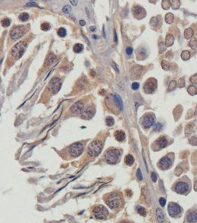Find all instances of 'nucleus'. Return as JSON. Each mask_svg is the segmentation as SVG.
<instances>
[{"mask_svg": "<svg viewBox=\"0 0 197 223\" xmlns=\"http://www.w3.org/2000/svg\"><path fill=\"white\" fill-rule=\"evenodd\" d=\"M104 201L111 209H116L121 205L122 197L119 193L111 192L104 197Z\"/></svg>", "mask_w": 197, "mask_h": 223, "instance_id": "1", "label": "nucleus"}, {"mask_svg": "<svg viewBox=\"0 0 197 223\" xmlns=\"http://www.w3.org/2000/svg\"><path fill=\"white\" fill-rule=\"evenodd\" d=\"M27 48V44L24 41H20L15 44L11 49V54L15 59H19L22 57Z\"/></svg>", "mask_w": 197, "mask_h": 223, "instance_id": "2", "label": "nucleus"}, {"mask_svg": "<svg viewBox=\"0 0 197 223\" xmlns=\"http://www.w3.org/2000/svg\"><path fill=\"white\" fill-rule=\"evenodd\" d=\"M102 149V143L100 141H94L89 145L88 154L91 157L95 158L100 155Z\"/></svg>", "mask_w": 197, "mask_h": 223, "instance_id": "3", "label": "nucleus"}, {"mask_svg": "<svg viewBox=\"0 0 197 223\" xmlns=\"http://www.w3.org/2000/svg\"><path fill=\"white\" fill-rule=\"evenodd\" d=\"M105 160L108 164H114L118 162L120 158V152L117 149H109L105 153Z\"/></svg>", "mask_w": 197, "mask_h": 223, "instance_id": "4", "label": "nucleus"}, {"mask_svg": "<svg viewBox=\"0 0 197 223\" xmlns=\"http://www.w3.org/2000/svg\"><path fill=\"white\" fill-rule=\"evenodd\" d=\"M93 213L98 220H104L108 216L109 211L104 206L97 205L93 208Z\"/></svg>", "mask_w": 197, "mask_h": 223, "instance_id": "5", "label": "nucleus"}, {"mask_svg": "<svg viewBox=\"0 0 197 223\" xmlns=\"http://www.w3.org/2000/svg\"><path fill=\"white\" fill-rule=\"evenodd\" d=\"M69 153L74 158H77L80 156L84 151V146L80 142L75 143L72 144L68 148Z\"/></svg>", "mask_w": 197, "mask_h": 223, "instance_id": "6", "label": "nucleus"}, {"mask_svg": "<svg viewBox=\"0 0 197 223\" xmlns=\"http://www.w3.org/2000/svg\"><path fill=\"white\" fill-rule=\"evenodd\" d=\"M61 81L59 78H54L50 81L48 88L52 94H56L61 88Z\"/></svg>", "mask_w": 197, "mask_h": 223, "instance_id": "7", "label": "nucleus"}, {"mask_svg": "<svg viewBox=\"0 0 197 223\" xmlns=\"http://www.w3.org/2000/svg\"><path fill=\"white\" fill-rule=\"evenodd\" d=\"M25 31L26 28L24 26L22 25V26L15 27L11 32V38L14 40L19 39L25 34Z\"/></svg>", "mask_w": 197, "mask_h": 223, "instance_id": "8", "label": "nucleus"}, {"mask_svg": "<svg viewBox=\"0 0 197 223\" xmlns=\"http://www.w3.org/2000/svg\"><path fill=\"white\" fill-rule=\"evenodd\" d=\"M175 191L178 194L180 195H185L189 192V186L187 183L185 181H179L175 184L174 187Z\"/></svg>", "mask_w": 197, "mask_h": 223, "instance_id": "9", "label": "nucleus"}, {"mask_svg": "<svg viewBox=\"0 0 197 223\" xmlns=\"http://www.w3.org/2000/svg\"><path fill=\"white\" fill-rule=\"evenodd\" d=\"M168 212L171 217L175 218V217H178L181 213L182 208L177 203L171 202L169 203V206H168Z\"/></svg>", "mask_w": 197, "mask_h": 223, "instance_id": "10", "label": "nucleus"}, {"mask_svg": "<svg viewBox=\"0 0 197 223\" xmlns=\"http://www.w3.org/2000/svg\"><path fill=\"white\" fill-rule=\"evenodd\" d=\"M157 88V81L155 79H148L144 84L143 90L146 93L151 94Z\"/></svg>", "mask_w": 197, "mask_h": 223, "instance_id": "11", "label": "nucleus"}, {"mask_svg": "<svg viewBox=\"0 0 197 223\" xmlns=\"http://www.w3.org/2000/svg\"><path fill=\"white\" fill-rule=\"evenodd\" d=\"M155 120V116H154L153 114L148 113L144 116L142 124H143V126L145 128L148 129V128L151 127L154 125Z\"/></svg>", "mask_w": 197, "mask_h": 223, "instance_id": "12", "label": "nucleus"}, {"mask_svg": "<svg viewBox=\"0 0 197 223\" xmlns=\"http://www.w3.org/2000/svg\"><path fill=\"white\" fill-rule=\"evenodd\" d=\"M171 164H172L171 160L167 156H165V157L162 158L159 162V166L162 170L169 169L171 166Z\"/></svg>", "mask_w": 197, "mask_h": 223, "instance_id": "13", "label": "nucleus"}, {"mask_svg": "<svg viewBox=\"0 0 197 223\" xmlns=\"http://www.w3.org/2000/svg\"><path fill=\"white\" fill-rule=\"evenodd\" d=\"M132 13L133 15H134V17L140 18H143L144 15L146 14V11L144 10L143 7H140V6H134L132 9Z\"/></svg>", "mask_w": 197, "mask_h": 223, "instance_id": "14", "label": "nucleus"}, {"mask_svg": "<svg viewBox=\"0 0 197 223\" xmlns=\"http://www.w3.org/2000/svg\"><path fill=\"white\" fill-rule=\"evenodd\" d=\"M83 109H84L83 102L82 101H78L70 107V111L73 113H80L82 112Z\"/></svg>", "mask_w": 197, "mask_h": 223, "instance_id": "15", "label": "nucleus"}, {"mask_svg": "<svg viewBox=\"0 0 197 223\" xmlns=\"http://www.w3.org/2000/svg\"><path fill=\"white\" fill-rule=\"evenodd\" d=\"M113 98H114V102L116 104L117 109L119 111H122L123 109V101H122L121 97L118 94H114Z\"/></svg>", "mask_w": 197, "mask_h": 223, "instance_id": "16", "label": "nucleus"}, {"mask_svg": "<svg viewBox=\"0 0 197 223\" xmlns=\"http://www.w3.org/2000/svg\"><path fill=\"white\" fill-rule=\"evenodd\" d=\"M155 145L159 149L164 148L167 146V140L165 136H161L155 141Z\"/></svg>", "mask_w": 197, "mask_h": 223, "instance_id": "17", "label": "nucleus"}, {"mask_svg": "<svg viewBox=\"0 0 197 223\" xmlns=\"http://www.w3.org/2000/svg\"><path fill=\"white\" fill-rule=\"evenodd\" d=\"M197 216L196 212L194 210L192 212L189 213L187 215V221L189 223H196V222Z\"/></svg>", "mask_w": 197, "mask_h": 223, "instance_id": "18", "label": "nucleus"}, {"mask_svg": "<svg viewBox=\"0 0 197 223\" xmlns=\"http://www.w3.org/2000/svg\"><path fill=\"white\" fill-rule=\"evenodd\" d=\"M156 218H157V220L158 222L163 223L165 222L164 213L160 208H157L156 210Z\"/></svg>", "mask_w": 197, "mask_h": 223, "instance_id": "19", "label": "nucleus"}, {"mask_svg": "<svg viewBox=\"0 0 197 223\" xmlns=\"http://www.w3.org/2000/svg\"><path fill=\"white\" fill-rule=\"evenodd\" d=\"M94 113V111L91 108H87V109H85L84 111H82V117L84 119H89V118H91V116H93Z\"/></svg>", "mask_w": 197, "mask_h": 223, "instance_id": "20", "label": "nucleus"}, {"mask_svg": "<svg viewBox=\"0 0 197 223\" xmlns=\"http://www.w3.org/2000/svg\"><path fill=\"white\" fill-rule=\"evenodd\" d=\"M114 136L118 141L122 142V141H123L125 140V138H126V134H125L124 131L119 130V131H116L115 132Z\"/></svg>", "mask_w": 197, "mask_h": 223, "instance_id": "21", "label": "nucleus"}, {"mask_svg": "<svg viewBox=\"0 0 197 223\" xmlns=\"http://www.w3.org/2000/svg\"><path fill=\"white\" fill-rule=\"evenodd\" d=\"M146 48L144 47H141L137 53V58L139 59H144L147 56V53H146Z\"/></svg>", "mask_w": 197, "mask_h": 223, "instance_id": "22", "label": "nucleus"}, {"mask_svg": "<svg viewBox=\"0 0 197 223\" xmlns=\"http://www.w3.org/2000/svg\"><path fill=\"white\" fill-rule=\"evenodd\" d=\"M55 59H56V55H54V53H50V54L48 55L47 58H46L45 64L46 66L51 65V64L54 62Z\"/></svg>", "mask_w": 197, "mask_h": 223, "instance_id": "23", "label": "nucleus"}, {"mask_svg": "<svg viewBox=\"0 0 197 223\" xmlns=\"http://www.w3.org/2000/svg\"><path fill=\"white\" fill-rule=\"evenodd\" d=\"M174 43V37L172 34H167L165 40V46L167 47L171 46Z\"/></svg>", "mask_w": 197, "mask_h": 223, "instance_id": "24", "label": "nucleus"}, {"mask_svg": "<svg viewBox=\"0 0 197 223\" xmlns=\"http://www.w3.org/2000/svg\"><path fill=\"white\" fill-rule=\"evenodd\" d=\"M193 35H194V31H193V29L191 28V27L186 29L185 30L184 37L187 39H190L191 38L193 37Z\"/></svg>", "mask_w": 197, "mask_h": 223, "instance_id": "25", "label": "nucleus"}, {"mask_svg": "<svg viewBox=\"0 0 197 223\" xmlns=\"http://www.w3.org/2000/svg\"><path fill=\"white\" fill-rule=\"evenodd\" d=\"M134 162V158L132 155H128L125 158V162L128 166H131Z\"/></svg>", "mask_w": 197, "mask_h": 223, "instance_id": "26", "label": "nucleus"}, {"mask_svg": "<svg viewBox=\"0 0 197 223\" xmlns=\"http://www.w3.org/2000/svg\"><path fill=\"white\" fill-rule=\"evenodd\" d=\"M174 20V16L171 13H168L165 15V21L168 24H171Z\"/></svg>", "mask_w": 197, "mask_h": 223, "instance_id": "27", "label": "nucleus"}, {"mask_svg": "<svg viewBox=\"0 0 197 223\" xmlns=\"http://www.w3.org/2000/svg\"><path fill=\"white\" fill-rule=\"evenodd\" d=\"M83 48H84V46H83L82 44H76L75 45L73 46L74 52L76 53H81V52L82 51Z\"/></svg>", "mask_w": 197, "mask_h": 223, "instance_id": "28", "label": "nucleus"}, {"mask_svg": "<svg viewBox=\"0 0 197 223\" xmlns=\"http://www.w3.org/2000/svg\"><path fill=\"white\" fill-rule=\"evenodd\" d=\"M136 211L139 215H141L142 216H146L147 215V211L146 210V208L142 206H137L136 208Z\"/></svg>", "mask_w": 197, "mask_h": 223, "instance_id": "29", "label": "nucleus"}, {"mask_svg": "<svg viewBox=\"0 0 197 223\" xmlns=\"http://www.w3.org/2000/svg\"><path fill=\"white\" fill-rule=\"evenodd\" d=\"M187 92H188L191 95H195V94H196V87L195 85H190V86H189L188 88H187Z\"/></svg>", "mask_w": 197, "mask_h": 223, "instance_id": "30", "label": "nucleus"}, {"mask_svg": "<svg viewBox=\"0 0 197 223\" xmlns=\"http://www.w3.org/2000/svg\"><path fill=\"white\" fill-rule=\"evenodd\" d=\"M181 57L183 60H187L190 58V53L188 50H184L181 53Z\"/></svg>", "mask_w": 197, "mask_h": 223, "instance_id": "31", "label": "nucleus"}, {"mask_svg": "<svg viewBox=\"0 0 197 223\" xmlns=\"http://www.w3.org/2000/svg\"><path fill=\"white\" fill-rule=\"evenodd\" d=\"M161 65H162L163 69L165 71L169 70V68H170V63L167 60H162L161 62Z\"/></svg>", "mask_w": 197, "mask_h": 223, "instance_id": "32", "label": "nucleus"}, {"mask_svg": "<svg viewBox=\"0 0 197 223\" xmlns=\"http://www.w3.org/2000/svg\"><path fill=\"white\" fill-rule=\"evenodd\" d=\"M159 23V18L157 17H153L150 19V25L152 27H157Z\"/></svg>", "mask_w": 197, "mask_h": 223, "instance_id": "33", "label": "nucleus"}, {"mask_svg": "<svg viewBox=\"0 0 197 223\" xmlns=\"http://www.w3.org/2000/svg\"><path fill=\"white\" fill-rule=\"evenodd\" d=\"M177 86V83L175 81H171L169 83V87H168V92H171L176 88Z\"/></svg>", "mask_w": 197, "mask_h": 223, "instance_id": "34", "label": "nucleus"}, {"mask_svg": "<svg viewBox=\"0 0 197 223\" xmlns=\"http://www.w3.org/2000/svg\"><path fill=\"white\" fill-rule=\"evenodd\" d=\"M170 4H171V6H172V8L173 9H178L180 7V1H178V0H174V1H170Z\"/></svg>", "mask_w": 197, "mask_h": 223, "instance_id": "35", "label": "nucleus"}, {"mask_svg": "<svg viewBox=\"0 0 197 223\" xmlns=\"http://www.w3.org/2000/svg\"><path fill=\"white\" fill-rule=\"evenodd\" d=\"M114 124V118H113L112 117H111V116H108V117L106 118V125H107V126H109V127H111V126H112Z\"/></svg>", "mask_w": 197, "mask_h": 223, "instance_id": "36", "label": "nucleus"}, {"mask_svg": "<svg viewBox=\"0 0 197 223\" xmlns=\"http://www.w3.org/2000/svg\"><path fill=\"white\" fill-rule=\"evenodd\" d=\"M29 15L28 13H21L19 16V20H22V21H23V22L27 21V20L29 19Z\"/></svg>", "mask_w": 197, "mask_h": 223, "instance_id": "37", "label": "nucleus"}, {"mask_svg": "<svg viewBox=\"0 0 197 223\" xmlns=\"http://www.w3.org/2000/svg\"><path fill=\"white\" fill-rule=\"evenodd\" d=\"M170 1H167V0H165L162 2V7L163 9L165 10H168L170 8Z\"/></svg>", "mask_w": 197, "mask_h": 223, "instance_id": "38", "label": "nucleus"}, {"mask_svg": "<svg viewBox=\"0 0 197 223\" xmlns=\"http://www.w3.org/2000/svg\"><path fill=\"white\" fill-rule=\"evenodd\" d=\"M189 46V47H191V48H192L193 50H195L196 48V38L191 39Z\"/></svg>", "mask_w": 197, "mask_h": 223, "instance_id": "39", "label": "nucleus"}, {"mask_svg": "<svg viewBox=\"0 0 197 223\" xmlns=\"http://www.w3.org/2000/svg\"><path fill=\"white\" fill-rule=\"evenodd\" d=\"M57 34H58V35L60 37H65V36H66V30H65V29L61 27V28L58 29V32H57Z\"/></svg>", "mask_w": 197, "mask_h": 223, "instance_id": "40", "label": "nucleus"}, {"mask_svg": "<svg viewBox=\"0 0 197 223\" xmlns=\"http://www.w3.org/2000/svg\"><path fill=\"white\" fill-rule=\"evenodd\" d=\"M50 29V25L48 22H44L41 25V29L43 31H48Z\"/></svg>", "mask_w": 197, "mask_h": 223, "instance_id": "41", "label": "nucleus"}, {"mask_svg": "<svg viewBox=\"0 0 197 223\" xmlns=\"http://www.w3.org/2000/svg\"><path fill=\"white\" fill-rule=\"evenodd\" d=\"M10 24H11V20L8 19V18H6V19H4V20H3L2 21V26L4 27H9V25H10Z\"/></svg>", "mask_w": 197, "mask_h": 223, "instance_id": "42", "label": "nucleus"}, {"mask_svg": "<svg viewBox=\"0 0 197 223\" xmlns=\"http://www.w3.org/2000/svg\"><path fill=\"white\" fill-rule=\"evenodd\" d=\"M185 82L184 78H181V79H179L178 83V87L180 88H183V87H185Z\"/></svg>", "mask_w": 197, "mask_h": 223, "instance_id": "43", "label": "nucleus"}, {"mask_svg": "<svg viewBox=\"0 0 197 223\" xmlns=\"http://www.w3.org/2000/svg\"><path fill=\"white\" fill-rule=\"evenodd\" d=\"M72 9L71 7H70L69 5H65V7L63 8V12L64 13H65V14H68V13H69L70 11H71Z\"/></svg>", "mask_w": 197, "mask_h": 223, "instance_id": "44", "label": "nucleus"}, {"mask_svg": "<svg viewBox=\"0 0 197 223\" xmlns=\"http://www.w3.org/2000/svg\"><path fill=\"white\" fill-rule=\"evenodd\" d=\"M136 178H138L139 180H141L143 179V177H142V173H141V169H140V168H138L137 171H136Z\"/></svg>", "mask_w": 197, "mask_h": 223, "instance_id": "45", "label": "nucleus"}, {"mask_svg": "<svg viewBox=\"0 0 197 223\" xmlns=\"http://www.w3.org/2000/svg\"><path fill=\"white\" fill-rule=\"evenodd\" d=\"M162 124H161L160 123H157V124H156L155 125V131H160L161 129H162Z\"/></svg>", "mask_w": 197, "mask_h": 223, "instance_id": "46", "label": "nucleus"}, {"mask_svg": "<svg viewBox=\"0 0 197 223\" xmlns=\"http://www.w3.org/2000/svg\"><path fill=\"white\" fill-rule=\"evenodd\" d=\"M151 179L154 183H155L157 181V176L155 172H152L151 173Z\"/></svg>", "mask_w": 197, "mask_h": 223, "instance_id": "47", "label": "nucleus"}, {"mask_svg": "<svg viewBox=\"0 0 197 223\" xmlns=\"http://www.w3.org/2000/svg\"><path fill=\"white\" fill-rule=\"evenodd\" d=\"M111 66H112L113 69H114V70L116 71L117 73H119V67H118V66H117V64L115 63L114 62H111Z\"/></svg>", "mask_w": 197, "mask_h": 223, "instance_id": "48", "label": "nucleus"}, {"mask_svg": "<svg viewBox=\"0 0 197 223\" xmlns=\"http://www.w3.org/2000/svg\"><path fill=\"white\" fill-rule=\"evenodd\" d=\"M196 78H197V75L196 74H194V76H192L191 77L190 81L193 83V84H196V82H197Z\"/></svg>", "mask_w": 197, "mask_h": 223, "instance_id": "49", "label": "nucleus"}, {"mask_svg": "<svg viewBox=\"0 0 197 223\" xmlns=\"http://www.w3.org/2000/svg\"><path fill=\"white\" fill-rule=\"evenodd\" d=\"M159 202H160V204L162 206H165V204H166V199H165V198H163V197H161L160 199V200H159Z\"/></svg>", "mask_w": 197, "mask_h": 223, "instance_id": "50", "label": "nucleus"}, {"mask_svg": "<svg viewBox=\"0 0 197 223\" xmlns=\"http://www.w3.org/2000/svg\"><path fill=\"white\" fill-rule=\"evenodd\" d=\"M139 84L138 83H136V82H134V83H132V88L133 89V90H137V89L139 88Z\"/></svg>", "mask_w": 197, "mask_h": 223, "instance_id": "51", "label": "nucleus"}, {"mask_svg": "<svg viewBox=\"0 0 197 223\" xmlns=\"http://www.w3.org/2000/svg\"><path fill=\"white\" fill-rule=\"evenodd\" d=\"M126 53L128 54V55H132V52H133V48H131V47H128V48H126Z\"/></svg>", "mask_w": 197, "mask_h": 223, "instance_id": "52", "label": "nucleus"}, {"mask_svg": "<svg viewBox=\"0 0 197 223\" xmlns=\"http://www.w3.org/2000/svg\"><path fill=\"white\" fill-rule=\"evenodd\" d=\"M27 7H38V5L36 4V3H35L34 2H30L28 4H27Z\"/></svg>", "mask_w": 197, "mask_h": 223, "instance_id": "53", "label": "nucleus"}, {"mask_svg": "<svg viewBox=\"0 0 197 223\" xmlns=\"http://www.w3.org/2000/svg\"><path fill=\"white\" fill-rule=\"evenodd\" d=\"M163 44H164L161 42L160 44V45H159V46H160V47H161V46H162ZM160 48V49H161V50H160V53H162V51H165V47H162V48Z\"/></svg>", "mask_w": 197, "mask_h": 223, "instance_id": "54", "label": "nucleus"}, {"mask_svg": "<svg viewBox=\"0 0 197 223\" xmlns=\"http://www.w3.org/2000/svg\"><path fill=\"white\" fill-rule=\"evenodd\" d=\"M80 25H82V26H84L85 25H86V22H85L84 20H82L80 21Z\"/></svg>", "mask_w": 197, "mask_h": 223, "instance_id": "55", "label": "nucleus"}, {"mask_svg": "<svg viewBox=\"0 0 197 223\" xmlns=\"http://www.w3.org/2000/svg\"><path fill=\"white\" fill-rule=\"evenodd\" d=\"M70 2L73 5V6H76V5L77 4L78 2H77V1H70Z\"/></svg>", "mask_w": 197, "mask_h": 223, "instance_id": "56", "label": "nucleus"}, {"mask_svg": "<svg viewBox=\"0 0 197 223\" xmlns=\"http://www.w3.org/2000/svg\"><path fill=\"white\" fill-rule=\"evenodd\" d=\"M114 41L115 43L116 44L117 43V36H116V31L114 30Z\"/></svg>", "mask_w": 197, "mask_h": 223, "instance_id": "57", "label": "nucleus"}, {"mask_svg": "<svg viewBox=\"0 0 197 223\" xmlns=\"http://www.w3.org/2000/svg\"><path fill=\"white\" fill-rule=\"evenodd\" d=\"M95 27L94 26H91V27H90V30L91 31V32H94V31L95 30Z\"/></svg>", "mask_w": 197, "mask_h": 223, "instance_id": "58", "label": "nucleus"}, {"mask_svg": "<svg viewBox=\"0 0 197 223\" xmlns=\"http://www.w3.org/2000/svg\"><path fill=\"white\" fill-rule=\"evenodd\" d=\"M83 37H84V39L86 40V41H87V44H89V45H90V43H89V40L87 39V38L86 37H85L84 35H83Z\"/></svg>", "mask_w": 197, "mask_h": 223, "instance_id": "59", "label": "nucleus"}, {"mask_svg": "<svg viewBox=\"0 0 197 223\" xmlns=\"http://www.w3.org/2000/svg\"><path fill=\"white\" fill-rule=\"evenodd\" d=\"M119 223H130V222H128V221L123 220V221H121V222H120Z\"/></svg>", "mask_w": 197, "mask_h": 223, "instance_id": "60", "label": "nucleus"}, {"mask_svg": "<svg viewBox=\"0 0 197 223\" xmlns=\"http://www.w3.org/2000/svg\"><path fill=\"white\" fill-rule=\"evenodd\" d=\"M93 38H95V39H97V36H95V35H93Z\"/></svg>", "mask_w": 197, "mask_h": 223, "instance_id": "61", "label": "nucleus"}, {"mask_svg": "<svg viewBox=\"0 0 197 223\" xmlns=\"http://www.w3.org/2000/svg\"><path fill=\"white\" fill-rule=\"evenodd\" d=\"M103 34H104V37H105V34H104V28L103 27Z\"/></svg>", "mask_w": 197, "mask_h": 223, "instance_id": "62", "label": "nucleus"}]
</instances>
